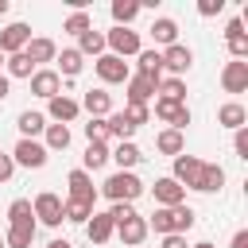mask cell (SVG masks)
<instances>
[{"label":"cell","instance_id":"cell-1","mask_svg":"<svg viewBox=\"0 0 248 248\" xmlns=\"http://www.w3.org/2000/svg\"><path fill=\"white\" fill-rule=\"evenodd\" d=\"M194 209L182 202V205H170V209H155L151 213V221H147V229H155V232H163V236H170V232H190L194 229Z\"/></svg>","mask_w":248,"mask_h":248},{"label":"cell","instance_id":"cell-2","mask_svg":"<svg viewBox=\"0 0 248 248\" xmlns=\"http://www.w3.org/2000/svg\"><path fill=\"white\" fill-rule=\"evenodd\" d=\"M101 190H105V198H112V202H128V205H132V202L143 194V182H140L132 170H116L112 178H105Z\"/></svg>","mask_w":248,"mask_h":248},{"label":"cell","instance_id":"cell-3","mask_svg":"<svg viewBox=\"0 0 248 248\" xmlns=\"http://www.w3.org/2000/svg\"><path fill=\"white\" fill-rule=\"evenodd\" d=\"M93 70H97V78H101L105 85H120V81H128V78H132L128 62H124V58H116V54H101V58L93 62Z\"/></svg>","mask_w":248,"mask_h":248},{"label":"cell","instance_id":"cell-4","mask_svg":"<svg viewBox=\"0 0 248 248\" xmlns=\"http://www.w3.org/2000/svg\"><path fill=\"white\" fill-rule=\"evenodd\" d=\"M202 170H205V163H202V159H194V155H174V174H170V178H174L182 190H186V186H190V190H198Z\"/></svg>","mask_w":248,"mask_h":248},{"label":"cell","instance_id":"cell-5","mask_svg":"<svg viewBox=\"0 0 248 248\" xmlns=\"http://www.w3.org/2000/svg\"><path fill=\"white\" fill-rule=\"evenodd\" d=\"M31 209H35V217H39L43 225H50V229H58V225L66 221V217H62V198H58L54 190H43Z\"/></svg>","mask_w":248,"mask_h":248},{"label":"cell","instance_id":"cell-6","mask_svg":"<svg viewBox=\"0 0 248 248\" xmlns=\"http://www.w3.org/2000/svg\"><path fill=\"white\" fill-rule=\"evenodd\" d=\"M105 46H112L116 58H128V54H140V50H143V46H140V35L128 31V27H112V31L105 35Z\"/></svg>","mask_w":248,"mask_h":248},{"label":"cell","instance_id":"cell-7","mask_svg":"<svg viewBox=\"0 0 248 248\" xmlns=\"http://www.w3.org/2000/svg\"><path fill=\"white\" fill-rule=\"evenodd\" d=\"M46 155H50V151H46L39 140H19L16 151H12V163H16V167H43Z\"/></svg>","mask_w":248,"mask_h":248},{"label":"cell","instance_id":"cell-8","mask_svg":"<svg viewBox=\"0 0 248 248\" xmlns=\"http://www.w3.org/2000/svg\"><path fill=\"white\" fill-rule=\"evenodd\" d=\"M159 58H163V70H170L174 78H178V74H186V70L194 66V50H190V46H182V43H174V46L159 50Z\"/></svg>","mask_w":248,"mask_h":248},{"label":"cell","instance_id":"cell-9","mask_svg":"<svg viewBox=\"0 0 248 248\" xmlns=\"http://www.w3.org/2000/svg\"><path fill=\"white\" fill-rule=\"evenodd\" d=\"M151 194H155V205H159V209H170V205H182V202H186V190H182L174 178H155Z\"/></svg>","mask_w":248,"mask_h":248},{"label":"cell","instance_id":"cell-10","mask_svg":"<svg viewBox=\"0 0 248 248\" xmlns=\"http://www.w3.org/2000/svg\"><path fill=\"white\" fill-rule=\"evenodd\" d=\"M27 43H31V27L27 23H8L0 31V54H19Z\"/></svg>","mask_w":248,"mask_h":248},{"label":"cell","instance_id":"cell-11","mask_svg":"<svg viewBox=\"0 0 248 248\" xmlns=\"http://www.w3.org/2000/svg\"><path fill=\"white\" fill-rule=\"evenodd\" d=\"M155 116H159V120H167V124H170V128H178V132L190 124V108H186L182 101H163V97H159V101H155Z\"/></svg>","mask_w":248,"mask_h":248},{"label":"cell","instance_id":"cell-12","mask_svg":"<svg viewBox=\"0 0 248 248\" xmlns=\"http://www.w3.org/2000/svg\"><path fill=\"white\" fill-rule=\"evenodd\" d=\"M66 186H70V202H85V205L97 202V186H93V178L85 170H70Z\"/></svg>","mask_w":248,"mask_h":248},{"label":"cell","instance_id":"cell-13","mask_svg":"<svg viewBox=\"0 0 248 248\" xmlns=\"http://www.w3.org/2000/svg\"><path fill=\"white\" fill-rule=\"evenodd\" d=\"M31 93L43 97V101H50V97L62 93V78H58L54 70H35V74H31Z\"/></svg>","mask_w":248,"mask_h":248},{"label":"cell","instance_id":"cell-14","mask_svg":"<svg viewBox=\"0 0 248 248\" xmlns=\"http://www.w3.org/2000/svg\"><path fill=\"white\" fill-rule=\"evenodd\" d=\"M124 85H128V105H147L155 97V89H159V81L155 78H143V74H132Z\"/></svg>","mask_w":248,"mask_h":248},{"label":"cell","instance_id":"cell-15","mask_svg":"<svg viewBox=\"0 0 248 248\" xmlns=\"http://www.w3.org/2000/svg\"><path fill=\"white\" fill-rule=\"evenodd\" d=\"M225 43H229V54H232L236 62L248 58V35H244V23H240V19H232V23L225 27Z\"/></svg>","mask_w":248,"mask_h":248},{"label":"cell","instance_id":"cell-16","mask_svg":"<svg viewBox=\"0 0 248 248\" xmlns=\"http://www.w3.org/2000/svg\"><path fill=\"white\" fill-rule=\"evenodd\" d=\"M221 85L229 89V93H244L248 89V62H229L225 66V74H221Z\"/></svg>","mask_w":248,"mask_h":248},{"label":"cell","instance_id":"cell-17","mask_svg":"<svg viewBox=\"0 0 248 248\" xmlns=\"http://www.w3.org/2000/svg\"><path fill=\"white\" fill-rule=\"evenodd\" d=\"M81 108H85L89 116L105 120V116L112 112V93H105V89H89V93H85V101H81Z\"/></svg>","mask_w":248,"mask_h":248},{"label":"cell","instance_id":"cell-18","mask_svg":"<svg viewBox=\"0 0 248 248\" xmlns=\"http://www.w3.org/2000/svg\"><path fill=\"white\" fill-rule=\"evenodd\" d=\"M78 112H81V101H74V97H66V93L50 97V120H58V124H70Z\"/></svg>","mask_w":248,"mask_h":248},{"label":"cell","instance_id":"cell-19","mask_svg":"<svg viewBox=\"0 0 248 248\" xmlns=\"http://www.w3.org/2000/svg\"><path fill=\"white\" fill-rule=\"evenodd\" d=\"M8 225H12V229H35V209H31L27 198H16V202L8 205Z\"/></svg>","mask_w":248,"mask_h":248},{"label":"cell","instance_id":"cell-20","mask_svg":"<svg viewBox=\"0 0 248 248\" xmlns=\"http://www.w3.org/2000/svg\"><path fill=\"white\" fill-rule=\"evenodd\" d=\"M217 124H225V128H248V108L240 101H229V105L217 108Z\"/></svg>","mask_w":248,"mask_h":248},{"label":"cell","instance_id":"cell-21","mask_svg":"<svg viewBox=\"0 0 248 248\" xmlns=\"http://www.w3.org/2000/svg\"><path fill=\"white\" fill-rule=\"evenodd\" d=\"M85 232H89V240H93V244H105V240L116 232V225H112V217H108V213H93V217L85 221Z\"/></svg>","mask_w":248,"mask_h":248},{"label":"cell","instance_id":"cell-22","mask_svg":"<svg viewBox=\"0 0 248 248\" xmlns=\"http://www.w3.org/2000/svg\"><path fill=\"white\" fill-rule=\"evenodd\" d=\"M116 232H120V240H124V244H143V240H147V221L136 213V217L120 221V225H116Z\"/></svg>","mask_w":248,"mask_h":248},{"label":"cell","instance_id":"cell-23","mask_svg":"<svg viewBox=\"0 0 248 248\" xmlns=\"http://www.w3.org/2000/svg\"><path fill=\"white\" fill-rule=\"evenodd\" d=\"M23 54L31 58V66H39V62H54V58H58V46H54L50 39H31V43L23 46Z\"/></svg>","mask_w":248,"mask_h":248},{"label":"cell","instance_id":"cell-24","mask_svg":"<svg viewBox=\"0 0 248 248\" xmlns=\"http://www.w3.org/2000/svg\"><path fill=\"white\" fill-rule=\"evenodd\" d=\"M81 66H85V62H81L78 46H66V50L58 54V70H54V74H58V78H66V81H74V78L81 74Z\"/></svg>","mask_w":248,"mask_h":248},{"label":"cell","instance_id":"cell-25","mask_svg":"<svg viewBox=\"0 0 248 248\" xmlns=\"http://www.w3.org/2000/svg\"><path fill=\"white\" fill-rule=\"evenodd\" d=\"M155 147H159L163 155H182V151H186V136H182L178 128H167V132L155 136Z\"/></svg>","mask_w":248,"mask_h":248},{"label":"cell","instance_id":"cell-26","mask_svg":"<svg viewBox=\"0 0 248 248\" xmlns=\"http://www.w3.org/2000/svg\"><path fill=\"white\" fill-rule=\"evenodd\" d=\"M132 132H136V128L128 124V116H124V112H108V116H105V136H116L120 143H128V140H132Z\"/></svg>","mask_w":248,"mask_h":248},{"label":"cell","instance_id":"cell-27","mask_svg":"<svg viewBox=\"0 0 248 248\" xmlns=\"http://www.w3.org/2000/svg\"><path fill=\"white\" fill-rule=\"evenodd\" d=\"M151 39H155V43H163V46H174V43H178V23H174V19H167V16H163V19H155V23H151Z\"/></svg>","mask_w":248,"mask_h":248},{"label":"cell","instance_id":"cell-28","mask_svg":"<svg viewBox=\"0 0 248 248\" xmlns=\"http://www.w3.org/2000/svg\"><path fill=\"white\" fill-rule=\"evenodd\" d=\"M16 124H19L23 140H35L39 132H46V116H43V112H31V108H27V112H19V120H16Z\"/></svg>","mask_w":248,"mask_h":248},{"label":"cell","instance_id":"cell-29","mask_svg":"<svg viewBox=\"0 0 248 248\" xmlns=\"http://www.w3.org/2000/svg\"><path fill=\"white\" fill-rule=\"evenodd\" d=\"M108 159H116V163H120V170H132V167L143 159V151L128 140V143H116V151H108Z\"/></svg>","mask_w":248,"mask_h":248},{"label":"cell","instance_id":"cell-30","mask_svg":"<svg viewBox=\"0 0 248 248\" xmlns=\"http://www.w3.org/2000/svg\"><path fill=\"white\" fill-rule=\"evenodd\" d=\"M81 159H85V167H81L85 174H89V170H97V167H105V163H108V147H105V140H93V143L85 147V155H81Z\"/></svg>","mask_w":248,"mask_h":248},{"label":"cell","instance_id":"cell-31","mask_svg":"<svg viewBox=\"0 0 248 248\" xmlns=\"http://www.w3.org/2000/svg\"><path fill=\"white\" fill-rule=\"evenodd\" d=\"M225 186V170L217 167V163H205V170H202V182H198V190L202 194H217Z\"/></svg>","mask_w":248,"mask_h":248},{"label":"cell","instance_id":"cell-32","mask_svg":"<svg viewBox=\"0 0 248 248\" xmlns=\"http://www.w3.org/2000/svg\"><path fill=\"white\" fill-rule=\"evenodd\" d=\"M46 151H66L70 147V128L66 124H46Z\"/></svg>","mask_w":248,"mask_h":248},{"label":"cell","instance_id":"cell-33","mask_svg":"<svg viewBox=\"0 0 248 248\" xmlns=\"http://www.w3.org/2000/svg\"><path fill=\"white\" fill-rule=\"evenodd\" d=\"M136 16H140V4H136V0H112V19H116V27H128Z\"/></svg>","mask_w":248,"mask_h":248},{"label":"cell","instance_id":"cell-34","mask_svg":"<svg viewBox=\"0 0 248 248\" xmlns=\"http://www.w3.org/2000/svg\"><path fill=\"white\" fill-rule=\"evenodd\" d=\"M78 43H81V46H78V54H81V58H85V54H97V58H101V50H105V35H101V31H93V27H89L85 35H78Z\"/></svg>","mask_w":248,"mask_h":248},{"label":"cell","instance_id":"cell-35","mask_svg":"<svg viewBox=\"0 0 248 248\" xmlns=\"http://www.w3.org/2000/svg\"><path fill=\"white\" fill-rule=\"evenodd\" d=\"M136 58H140V74L159 81V74H163V58H159V50H140Z\"/></svg>","mask_w":248,"mask_h":248},{"label":"cell","instance_id":"cell-36","mask_svg":"<svg viewBox=\"0 0 248 248\" xmlns=\"http://www.w3.org/2000/svg\"><path fill=\"white\" fill-rule=\"evenodd\" d=\"M4 66H8V74H12V78H31V74H35V66H31V58H27L23 50H19V54H8V58H4Z\"/></svg>","mask_w":248,"mask_h":248},{"label":"cell","instance_id":"cell-37","mask_svg":"<svg viewBox=\"0 0 248 248\" xmlns=\"http://www.w3.org/2000/svg\"><path fill=\"white\" fill-rule=\"evenodd\" d=\"M62 217H66V221L85 225V221L93 217V205H85V202H70V198H66V202H62Z\"/></svg>","mask_w":248,"mask_h":248},{"label":"cell","instance_id":"cell-38","mask_svg":"<svg viewBox=\"0 0 248 248\" xmlns=\"http://www.w3.org/2000/svg\"><path fill=\"white\" fill-rule=\"evenodd\" d=\"M155 93H163V101H182V105H186V85H182V78H167V81H159Z\"/></svg>","mask_w":248,"mask_h":248},{"label":"cell","instance_id":"cell-39","mask_svg":"<svg viewBox=\"0 0 248 248\" xmlns=\"http://www.w3.org/2000/svg\"><path fill=\"white\" fill-rule=\"evenodd\" d=\"M89 27H93V19H89V12H74V16H70V19L62 23V31H66V35H85Z\"/></svg>","mask_w":248,"mask_h":248},{"label":"cell","instance_id":"cell-40","mask_svg":"<svg viewBox=\"0 0 248 248\" xmlns=\"http://www.w3.org/2000/svg\"><path fill=\"white\" fill-rule=\"evenodd\" d=\"M31 240H35V229H12L8 225V236H4L8 248H31Z\"/></svg>","mask_w":248,"mask_h":248},{"label":"cell","instance_id":"cell-41","mask_svg":"<svg viewBox=\"0 0 248 248\" xmlns=\"http://www.w3.org/2000/svg\"><path fill=\"white\" fill-rule=\"evenodd\" d=\"M124 116H128V124H132V128H140V124H147V116H151V112H147V105H128V108H124Z\"/></svg>","mask_w":248,"mask_h":248},{"label":"cell","instance_id":"cell-42","mask_svg":"<svg viewBox=\"0 0 248 248\" xmlns=\"http://www.w3.org/2000/svg\"><path fill=\"white\" fill-rule=\"evenodd\" d=\"M108 217H112V225H120V221H128V217H136V205H128V202H112V209H108Z\"/></svg>","mask_w":248,"mask_h":248},{"label":"cell","instance_id":"cell-43","mask_svg":"<svg viewBox=\"0 0 248 248\" xmlns=\"http://www.w3.org/2000/svg\"><path fill=\"white\" fill-rule=\"evenodd\" d=\"M85 140H89V143H93V140H105V120L89 116V124H85Z\"/></svg>","mask_w":248,"mask_h":248},{"label":"cell","instance_id":"cell-44","mask_svg":"<svg viewBox=\"0 0 248 248\" xmlns=\"http://www.w3.org/2000/svg\"><path fill=\"white\" fill-rule=\"evenodd\" d=\"M232 147H236V159H248V128H236Z\"/></svg>","mask_w":248,"mask_h":248},{"label":"cell","instance_id":"cell-45","mask_svg":"<svg viewBox=\"0 0 248 248\" xmlns=\"http://www.w3.org/2000/svg\"><path fill=\"white\" fill-rule=\"evenodd\" d=\"M221 8H225V0H202V4H198V12H202V16H217Z\"/></svg>","mask_w":248,"mask_h":248},{"label":"cell","instance_id":"cell-46","mask_svg":"<svg viewBox=\"0 0 248 248\" xmlns=\"http://www.w3.org/2000/svg\"><path fill=\"white\" fill-rule=\"evenodd\" d=\"M12 170H16L12 155H4V151H0V182H8V178H12Z\"/></svg>","mask_w":248,"mask_h":248},{"label":"cell","instance_id":"cell-47","mask_svg":"<svg viewBox=\"0 0 248 248\" xmlns=\"http://www.w3.org/2000/svg\"><path fill=\"white\" fill-rule=\"evenodd\" d=\"M163 248H190V244H186L182 232H170V236H163Z\"/></svg>","mask_w":248,"mask_h":248},{"label":"cell","instance_id":"cell-48","mask_svg":"<svg viewBox=\"0 0 248 248\" xmlns=\"http://www.w3.org/2000/svg\"><path fill=\"white\" fill-rule=\"evenodd\" d=\"M229 248H248V232H244V229H240V232H236V236H232V244H229Z\"/></svg>","mask_w":248,"mask_h":248},{"label":"cell","instance_id":"cell-49","mask_svg":"<svg viewBox=\"0 0 248 248\" xmlns=\"http://www.w3.org/2000/svg\"><path fill=\"white\" fill-rule=\"evenodd\" d=\"M8 89H12V85H8V78H4V74H0V101H4V97H8Z\"/></svg>","mask_w":248,"mask_h":248},{"label":"cell","instance_id":"cell-50","mask_svg":"<svg viewBox=\"0 0 248 248\" xmlns=\"http://www.w3.org/2000/svg\"><path fill=\"white\" fill-rule=\"evenodd\" d=\"M46 248H74V244H70V240H50Z\"/></svg>","mask_w":248,"mask_h":248},{"label":"cell","instance_id":"cell-51","mask_svg":"<svg viewBox=\"0 0 248 248\" xmlns=\"http://www.w3.org/2000/svg\"><path fill=\"white\" fill-rule=\"evenodd\" d=\"M190 248H213V244H209V240H202V244H190Z\"/></svg>","mask_w":248,"mask_h":248},{"label":"cell","instance_id":"cell-52","mask_svg":"<svg viewBox=\"0 0 248 248\" xmlns=\"http://www.w3.org/2000/svg\"><path fill=\"white\" fill-rule=\"evenodd\" d=\"M4 12H8V0H0V16H4Z\"/></svg>","mask_w":248,"mask_h":248},{"label":"cell","instance_id":"cell-53","mask_svg":"<svg viewBox=\"0 0 248 248\" xmlns=\"http://www.w3.org/2000/svg\"><path fill=\"white\" fill-rule=\"evenodd\" d=\"M0 248H8V244H4V236H0Z\"/></svg>","mask_w":248,"mask_h":248},{"label":"cell","instance_id":"cell-54","mask_svg":"<svg viewBox=\"0 0 248 248\" xmlns=\"http://www.w3.org/2000/svg\"><path fill=\"white\" fill-rule=\"evenodd\" d=\"M0 66H4V54H0Z\"/></svg>","mask_w":248,"mask_h":248}]
</instances>
